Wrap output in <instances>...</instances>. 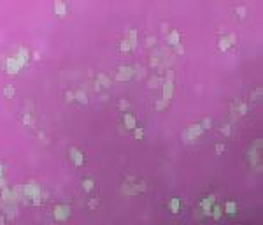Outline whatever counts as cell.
Segmentation results:
<instances>
[{"label": "cell", "instance_id": "obj_1", "mask_svg": "<svg viewBox=\"0 0 263 225\" xmlns=\"http://www.w3.org/2000/svg\"><path fill=\"white\" fill-rule=\"evenodd\" d=\"M69 216H70V206L58 204L54 208V218H56V222H65V220H69Z\"/></svg>", "mask_w": 263, "mask_h": 225}, {"label": "cell", "instance_id": "obj_2", "mask_svg": "<svg viewBox=\"0 0 263 225\" xmlns=\"http://www.w3.org/2000/svg\"><path fill=\"white\" fill-rule=\"evenodd\" d=\"M202 132H204V128H202V125H189L188 130L183 134V137L186 139V141H195V139L198 137V136H202Z\"/></svg>", "mask_w": 263, "mask_h": 225}, {"label": "cell", "instance_id": "obj_3", "mask_svg": "<svg viewBox=\"0 0 263 225\" xmlns=\"http://www.w3.org/2000/svg\"><path fill=\"white\" fill-rule=\"evenodd\" d=\"M123 193H126V195H135V193H139V192H144L146 190V183H135V185H128V183H125L123 185Z\"/></svg>", "mask_w": 263, "mask_h": 225}, {"label": "cell", "instance_id": "obj_4", "mask_svg": "<svg viewBox=\"0 0 263 225\" xmlns=\"http://www.w3.org/2000/svg\"><path fill=\"white\" fill-rule=\"evenodd\" d=\"M23 67V63L18 60V56H11V58H7V63H6V71L9 74H16L19 69Z\"/></svg>", "mask_w": 263, "mask_h": 225}, {"label": "cell", "instance_id": "obj_5", "mask_svg": "<svg viewBox=\"0 0 263 225\" xmlns=\"http://www.w3.org/2000/svg\"><path fill=\"white\" fill-rule=\"evenodd\" d=\"M231 113L235 116H244L247 113V104L244 100H233L231 104Z\"/></svg>", "mask_w": 263, "mask_h": 225}, {"label": "cell", "instance_id": "obj_6", "mask_svg": "<svg viewBox=\"0 0 263 225\" xmlns=\"http://www.w3.org/2000/svg\"><path fill=\"white\" fill-rule=\"evenodd\" d=\"M132 76H134V67H119L116 79L118 81H125V79H130Z\"/></svg>", "mask_w": 263, "mask_h": 225}, {"label": "cell", "instance_id": "obj_7", "mask_svg": "<svg viewBox=\"0 0 263 225\" xmlns=\"http://www.w3.org/2000/svg\"><path fill=\"white\" fill-rule=\"evenodd\" d=\"M69 155H70V158L74 160V164L77 165V167H81V165L84 164V155L81 153L77 148H70L69 149Z\"/></svg>", "mask_w": 263, "mask_h": 225}, {"label": "cell", "instance_id": "obj_8", "mask_svg": "<svg viewBox=\"0 0 263 225\" xmlns=\"http://www.w3.org/2000/svg\"><path fill=\"white\" fill-rule=\"evenodd\" d=\"M53 9L58 16H65V14H67V4H65V2H54Z\"/></svg>", "mask_w": 263, "mask_h": 225}, {"label": "cell", "instance_id": "obj_9", "mask_svg": "<svg viewBox=\"0 0 263 225\" xmlns=\"http://www.w3.org/2000/svg\"><path fill=\"white\" fill-rule=\"evenodd\" d=\"M97 86H104V88H109L111 86V79H109L105 74H98V77H97Z\"/></svg>", "mask_w": 263, "mask_h": 225}, {"label": "cell", "instance_id": "obj_10", "mask_svg": "<svg viewBox=\"0 0 263 225\" xmlns=\"http://www.w3.org/2000/svg\"><path fill=\"white\" fill-rule=\"evenodd\" d=\"M172 90H174V84H172V83H163V99L165 100L172 99Z\"/></svg>", "mask_w": 263, "mask_h": 225}, {"label": "cell", "instance_id": "obj_11", "mask_svg": "<svg viewBox=\"0 0 263 225\" xmlns=\"http://www.w3.org/2000/svg\"><path fill=\"white\" fill-rule=\"evenodd\" d=\"M16 56H18V60H19L23 65H25V63L28 62V56H30V53H28V50H25V48H19Z\"/></svg>", "mask_w": 263, "mask_h": 225}, {"label": "cell", "instance_id": "obj_12", "mask_svg": "<svg viewBox=\"0 0 263 225\" xmlns=\"http://www.w3.org/2000/svg\"><path fill=\"white\" fill-rule=\"evenodd\" d=\"M74 100H77L79 104H88V97H86V93L83 90H77L74 93Z\"/></svg>", "mask_w": 263, "mask_h": 225}, {"label": "cell", "instance_id": "obj_13", "mask_svg": "<svg viewBox=\"0 0 263 225\" xmlns=\"http://www.w3.org/2000/svg\"><path fill=\"white\" fill-rule=\"evenodd\" d=\"M167 42L170 44V46H176V44H179V32L177 30H174V32L167 37Z\"/></svg>", "mask_w": 263, "mask_h": 225}, {"label": "cell", "instance_id": "obj_14", "mask_svg": "<svg viewBox=\"0 0 263 225\" xmlns=\"http://www.w3.org/2000/svg\"><path fill=\"white\" fill-rule=\"evenodd\" d=\"M125 125H126V128H135V116L134 115L125 116Z\"/></svg>", "mask_w": 263, "mask_h": 225}, {"label": "cell", "instance_id": "obj_15", "mask_svg": "<svg viewBox=\"0 0 263 225\" xmlns=\"http://www.w3.org/2000/svg\"><path fill=\"white\" fill-rule=\"evenodd\" d=\"M230 41H228V37H221L219 39V50L221 51H226V50H230Z\"/></svg>", "mask_w": 263, "mask_h": 225}, {"label": "cell", "instance_id": "obj_16", "mask_svg": "<svg viewBox=\"0 0 263 225\" xmlns=\"http://www.w3.org/2000/svg\"><path fill=\"white\" fill-rule=\"evenodd\" d=\"M226 211H228V214L230 216H235V213H237V204L235 202H226Z\"/></svg>", "mask_w": 263, "mask_h": 225}, {"label": "cell", "instance_id": "obj_17", "mask_svg": "<svg viewBox=\"0 0 263 225\" xmlns=\"http://www.w3.org/2000/svg\"><path fill=\"white\" fill-rule=\"evenodd\" d=\"M14 93H16V90H14V86L12 84H7L6 90H4V95H6L7 99H12L14 97Z\"/></svg>", "mask_w": 263, "mask_h": 225}, {"label": "cell", "instance_id": "obj_18", "mask_svg": "<svg viewBox=\"0 0 263 225\" xmlns=\"http://www.w3.org/2000/svg\"><path fill=\"white\" fill-rule=\"evenodd\" d=\"M160 84H163L161 77H151L149 79V88H160Z\"/></svg>", "mask_w": 263, "mask_h": 225}, {"label": "cell", "instance_id": "obj_19", "mask_svg": "<svg viewBox=\"0 0 263 225\" xmlns=\"http://www.w3.org/2000/svg\"><path fill=\"white\" fill-rule=\"evenodd\" d=\"M221 216H223V208H221V206H216V208L212 209V218L221 220Z\"/></svg>", "mask_w": 263, "mask_h": 225}, {"label": "cell", "instance_id": "obj_20", "mask_svg": "<svg viewBox=\"0 0 263 225\" xmlns=\"http://www.w3.org/2000/svg\"><path fill=\"white\" fill-rule=\"evenodd\" d=\"M93 187H95L93 180H84V181H83V188H84V192H91Z\"/></svg>", "mask_w": 263, "mask_h": 225}, {"label": "cell", "instance_id": "obj_21", "mask_svg": "<svg viewBox=\"0 0 263 225\" xmlns=\"http://www.w3.org/2000/svg\"><path fill=\"white\" fill-rule=\"evenodd\" d=\"M167 106H168V100H165V99H160V100H158V102L155 104V109H156V111H161L163 107H167Z\"/></svg>", "mask_w": 263, "mask_h": 225}, {"label": "cell", "instance_id": "obj_22", "mask_svg": "<svg viewBox=\"0 0 263 225\" xmlns=\"http://www.w3.org/2000/svg\"><path fill=\"white\" fill-rule=\"evenodd\" d=\"M128 42L132 44V50L137 46V32H135V30H130V41Z\"/></svg>", "mask_w": 263, "mask_h": 225}, {"label": "cell", "instance_id": "obj_23", "mask_svg": "<svg viewBox=\"0 0 263 225\" xmlns=\"http://www.w3.org/2000/svg\"><path fill=\"white\" fill-rule=\"evenodd\" d=\"M119 48H121V51H130L132 50V44L128 42V39H125V41H121V46H119Z\"/></svg>", "mask_w": 263, "mask_h": 225}, {"label": "cell", "instance_id": "obj_24", "mask_svg": "<svg viewBox=\"0 0 263 225\" xmlns=\"http://www.w3.org/2000/svg\"><path fill=\"white\" fill-rule=\"evenodd\" d=\"M16 211H18V209L14 208V206H9V208H7V218L12 220L14 216H16Z\"/></svg>", "mask_w": 263, "mask_h": 225}, {"label": "cell", "instance_id": "obj_25", "mask_svg": "<svg viewBox=\"0 0 263 225\" xmlns=\"http://www.w3.org/2000/svg\"><path fill=\"white\" fill-rule=\"evenodd\" d=\"M170 208H172V211H174V213H177V211H179V199H172Z\"/></svg>", "mask_w": 263, "mask_h": 225}, {"label": "cell", "instance_id": "obj_26", "mask_svg": "<svg viewBox=\"0 0 263 225\" xmlns=\"http://www.w3.org/2000/svg\"><path fill=\"white\" fill-rule=\"evenodd\" d=\"M98 204H100V201H98V199L95 197V199H90L88 206H90V209H95V208H98Z\"/></svg>", "mask_w": 263, "mask_h": 225}, {"label": "cell", "instance_id": "obj_27", "mask_svg": "<svg viewBox=\"0 0 263 225\" xmlns=\"http://www.w3.org/2000/svg\"><path fill=\"white\" fill-rule=\"evenodd\" d=\"M144 137V130L139 128V127H135V139H142Z\"/></svg>", "mask_w": 263, "mask_h": 225}, {"label": "cell", "instance_id": "obj_28", "mask_svg": "<svg viewBox=\"0 0 263 225\" xmlns=\"http://www.w3.org/2000/svg\"><path fill=\"white\" fill-rule=\"evenodd\" d=\"M209 127H212V120H210V118H205L204 120V123H202V128H209Z\"/></svg>", "mask_w": 263, "mask_h": 225}, {"label": "cell", "instance_id": "obj_29", "mask_svg": "<svg viewBox=\"0 0 263 225\" xmlns=\"http://www.w3.org/2000/svg\"><path fill=\"white\" fill-rule=\"evenodd\" d=\"M23 123H25V125H32V123H33L32 116H30V115H25V118H23Z\"/></svg>", "mask_w": 263, "mask_h": 225}, {"label": "cell", "instance_id": "obj_30", "mask_svg": "<svg viewBox=\"0 0 263 225\" xmlns=\"http://www.w3.org/2000/svg\"><path fill=\"white\" fill-rule=\"evenodd\" d=\"M260 97H261V90H260V88H258L254 93H251V99H256V102L260 100Z\"/></svg>", "mask_w": 263, "mask_h": 225}, {"label": "cell", "instance_id": "obj_31", "mask_svg": "<svg viewBox=\"0 0 263 225\" xmlns=\"http://www.w3.org/2000/svg\"><path fill=\"white\" fill-rule=\"evenodd\" d=\"M237 14H240V18H246V7H237Z\"/></svg>", "mask_w": 263, "mask_h": 225}, {"label": "cell", "instance_id": "obj_32", "mask_svg": "<svg viewBox=\"0 0 263 225\" xmlns=\"http://www.w3.org/2000/svg\"><path fill=\"white\" fill-rule=\"evenodd\" d=\"M221 132H223L225 136H230V125H223L221 127Z\"/></svg>", "mask_w": 263, "mask_h": 225}, {"label": "cell", "instance_id": "obj_33", "mask_svg": "<svg viewBox=\"0 0 263 225\" xmlns=\"http://www.w3.org/2000/svg\"><path fill=\"white\" fill-rule=\"evenodd\" d=\"M174 81V71H168L167 72V83H172Z\"/></svg>", "mask_w": 263, "mask_h": 225}, {"label": "cell", "instance_id": "obj_34", "mask_svg": "<svg viewBox=\"0 0 263 225\" xmlns=\"http://www.w3.org/2000/svg\"><path fill=\"white\" fill-rule=\"evenodd\" d=\"M223 151H225V144H218V146H216V153L219 155V153H223Z\"/></svg>", "mask_w": 263, "mask_h": 225}, {"label": "cell", "instance_id": "obj_35", "mask_svg": "<svg viewBox=\"0 0 263 225\" xmlns=\"http://www.w3.org/2000/svg\"><path fill=\"white\" fill-rule=\"evenodd\" d=\"M176 51H177L179 55H183V53H184V48L181 46V42H179V44H176Z\"/></svg>", "mask_w": 263, "mask_h": 225}, {"label": "cell", "instance_id": "obj_36", "mask_svg": "<svg viewBox=\"0 0 263 225\" xmlns=\"http://www.w3.org/2000/svg\"><path fill=\"white\" fill-rule=\"evenodd\" d=\"M146 42H147V44H149V46H153V44H155V42H156V39H155V37H153V35H149V37H147V39H146Z\"/></svg>", "mask_w": 263, "mask_h": 225}, {"label": "cell", "instance_id": "obj_37", "mask_svg": "<svg viewBox=\"0 0 263 225\" xmlns=\"http://www.w3.org/2000/svg\"><path fill=\"white\" fill-rule=\"evenodd\" d=\"M119 107H121V109H126V107H128V102H126V100H121V102H119Z\"/></svg>", "mask_w": 263, "mask_h": 225}, {"label": "cell", "instance_id": "obj_38", "mask_svg": "<svg viewBox=\"0 0 263 225\" xmlns=\"http://www.w3.org/2000/svg\"><path fill=\"white\" fill-rule=\"evenodd\" d=\"M65 97H67V100H74V93H72V92H67Z\"/></svg>", "mask_w": 263, "mask_h": 225}, {"label": "cell", "instance_id": "obj_39", "mask_svg": "<svg viewBox=\"0 0 263 225\" xmlns=\"http://www.w3.org/2000/svg\"><path fill=\"white\" fill-rule=\"evenodd\" d=\"M4 187H6V180H4V178L0 176V188H4Z\"/></svg>", "mask_w": 263, "mask_h": 225}, {"label": "cell", "instance_id": "obj_40", "mask_svg": "<svg viewBox=\"0 0 263 225\" xmlns=\"http://www.w3.org/2000/svg\"><path fill=\"white\" fill-rule=\"evenodd\" d=\"M4 222H6V218H4V216H2V214H0V225L4 223Z\"/></svg>", "mask_w": 263, "mask_h": 225}, {"label": "cell", "instance_id": "obj_41", "mask_svg": "<svg viewBox=\"0 0 263 225\" xmlns=\"http://www.w3.org/2000/svg\"><path fill=\"white\" fill-rule=\"evenodd\" d=\"M0 176H2V164H0Z\"/></svg>", "mask_w": 263, "mask_h": 225}]
</instances>
